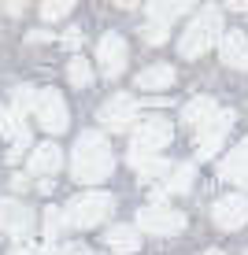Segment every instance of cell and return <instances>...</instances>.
I'll use <instances>...</instances> for the list:
<instances>
[{
    "mask_svg": "<svg viewBox=\"0 0 248 255\" xmlns=\"http://www.w3.org/2000/svg\"><path fill=\"white\" fill-rule=\"evenodd\" d=\"M37 122H41V129H48L52 137L56 133H67V126H70V111H67V104H63V96H59L56 89H41L37 96Z\"/></svg>",
    "mask_w": 248,
    "mask_h": 255,
    "instance_id": "52a82bcc",
    "label": "cell"
},
{
    "mask_svg": "<svg viewBox=\"0 0 248 255\" xmlns=\"http://www.w3.org/2000/svg\"><path fill=\"white\" fill-rule=\"evenodd\" d=\"M130 137H134V152H141V155H156L159 148L171 144L174 129H171V122H167V119H141Z\"/></svg>",
    "mask_w": 248,
    "mask_h": 255,
    "instance_id": "8992f818",
    "label": "cell"
},
{
    "mask_svg": "<svg viewBox=\"0 0 248 255\" xmlns=\"http://www.w3.org/2000/svg\"><path fill=\"white\" fill-rule=\"evenodd\" d=\"M96 119H100L104 129H111V133H134L137 126V100L130 93H115L108 100L100 104V111H96Z\"/></svg>",
    "mask_w": 248,
    "mask_h": 255,
    "instance_id": "277c9868",
    "label": "cell"
},
{
    "mask_svg": "<svg viewBox=\"0 0 248 255\" xmlns=\"http://www.w3.org/2000/svg\"><path fill=\"white\" fill-rule=\"evenodd\" d=\"M33 226V211L22 204V200H0V230L15 241H22Z\"/></svg>",
    "mask_w": 248,
    "mask_h": 255,
    "instance_id": "8fae6325",
    "label": "cell"
},
{
    "mask_svg": "<svg viewBox=\"0 0 248 255\" xmlns=\"http://www.w3.org/2000/svg\"><path fill=\"white\" fill-rule=\"evenodd\" d=\"M41 218H45V241H48V244H52V241H59V233H63L67 226H70L67 211H59V207H48Z\"/></svg>",
    "mask_w": 248,
    "mask_h": 255,
    "instance_id": "cb8c5ba5",
    "label": "cell"
},
{
    "mask_svg": "<svg viewBox=\"0 0 248 255\" xmlns=\"http://www.w3.org/2000/svg\"><path fill=\"white\" fill-rule=\"evenodd\" d=\"M219 178H226V181H234V185L248 189V137L237 148H230V155L219 163Z\"/></svg>",
    "mask_w": 248,
    "mask_h": 255,
    "instance_id": "4fadbf2b",
    "label": "cell"
},
{
    "mask_svg": "<svg viewBox=\"0 0 248 255\" xmlns=\"http://www.w3.org/2000/svg\"><path fill=\"white\" fill-rule=\"evenodd\" d=\"M219 56H223L226 67L248 70V33H245V30H230L226 37L219 41Z\"/></svg>",
    "mask_w": 248,
    "mask_h": 255,
    "instance_id": "5bb4252c",
    "label": "cell"
},
{
    "mask_svg": "<svg viewBox=\"0 0 248 255\" xmlns=\"http://www.w3.org/2000/svg\"><path fill=\"white\" fill-rule=\"evenodd\" d=\"M67 78H70V85H74V89H89V85H93V67L85 63L82 56H70V63H67Z\"/></svg>",
    "mask_w": 248,
    "mask_h": 255,
    "instance_id": "7402d4cb",
    "label": "cell"
},
{
    "mask_svg": "<svg viewBox=\"0 0 248 255\" xmlns=\"http://www.w3.org/2000/svg\"><path fill=\"white\" fill-rule=\"evenodd\" d=\"M37 96H41V89H33V85H15L11 89V108L19 111V115L37 111Z\"/></svg>",
    "mask_w": 248,
    "mask_h": 255,
    "instance_id": "603a6c76",
    "label": "cell"
},
{
    "mask_svg": "<svg viewBox=\"0 0 248 255\" xmlns=\"http://www.w3.org/2000/svg\"><path fill=\"white\" fill-rule=\"evenodd\" d=\"M11 189H30V178H22V174H15V178H11Z\"/></svg>",
    "mask_w": 248,
    "mask_h": 255,
    "instance_id": "4dcf8cb0",
    "label": "cell"
},
{
    "mask_svg": "<svg viewBox=\"0 0 248 255\" xmlns=\"http://www.w3.org/2000/svg\"><path fill=\"white\" fill-rule=\"evenodd\" d=\"M137 230L152 233V237H174V233L185 230V215L163 207V204H148V207L137 211Z\"/></svg>",
    "mask_w": 248,
    "mask_h": 255,
    "instance_id": "5b68a950",
    "label": "cell"
},
{
    "mask_svg": "<svg viewBox=\"0 0 248 255\" xmlns=\"http://www.w3.org/2000/svg\"><path fill=\"white\" fill-rule=\"evenodd\" d=\"M26 41H30V45H45V41H52V33L48 30H30V33H26Z\"/></svg>",
    "mask_w": 248,
    "mask_h": 255,
    "instance_id": "f546056e",
    "label": "cell"
},
{
    "mask_svg": "<svg viewBox=\"0 0 248 255\" xmlns=\"http://www.w3.org/2000/svg\"><path fill=\"white\" fill-rule=\"evenodd\" d=\"M211 218H215V226L219 230H241V226L248 222V200L245 196H223V200H215V207H211Z\"/></svg>",
    "mask_w": 248,
    "mask_h": 255,
    "instance_id": "7c38bea8",
    "label": "cell"
},
{
    "mask_svg": "<svg viewBox=\"0 0 248 255\" xmlns=\"http://www.w3.org/2000/svg\"><path fill=\"white\" fill-rule=\"evenodd\" d=\"M185 11H193L185 0H174V4H163V0H152V4H145V19L148 22H159V26H171L174 19H182Z\"/></svg>",
    "mask_w": 248,
    "mask_h": 255,
    "instance_id": "ffe728a7",
    "label": "cell"
},
{
    "mask_svg": "<svg viewBox=\"0 0 248 255\" xmlns=\"http://www.w3.org/2000/svg\"><path fill=\"white\" fill-rule=\"evenodd\" d=\"M126 59H130V48H126V41H122L119 33H104V37L96 41V63H100V74L108 78V82L126 70Z\"/></svg>",
    "mask_w": 248,
    "mask_h": 255,
    "instance_id": "ba28073f",
    "label": "cell"
},
{
    "mask_svg": "<svg viewBox=\"0 0 248 255\" xmlns=\"http://www.w3.org/2000/svg\"><path fill=\"white\" fill-rule=\"evenodd\" d=\"M126 163H130V170H134L145 185H159V189H163L167 181H171V174H174L171 159H163V155H141V152H134V148L126 152Z\"/></svg>",
    "mask_w": 248,
    "mask_h": 255,
    "instance_id": "9c48e42d",
    "label": "cell"
},
{
    "mask_svg": "<svg viewBox=\"0 0 248 255\" xmlns=\"http://www.w3.org/2000/svg\"><path fill=\"white\" fill-rule=\"evenodd\" d=\"M193 178H197V166H193V163L174 166V174H171V181L163 185V192H167V196H185V192L193 189Z\"/></svg>",
    "mask_w": 248,
    "mask_h": 255,
    "instance_id": "44dd1931",
    "label": "cell"
},
{
    "mask_svg": "<svg viewBox=\"0 0 248 255\" xmlns=\"http://www.w3.org/2000/svg\"><path fill=\"white\" fill-rule=\"evenodd\" d=\"M167 37H171V26H159V22L141 26V41H145V45H163Z\"/></svg>",
    "mask_w": 248,
    "mask_h": 255,
    "instance_id": "484cf974",
    "label": "cell"
},
{
    "mask_svg": "<svg viewBox=\"0 0 248 255\" xmlns=\"http://www.w3.org/2000/svg\"><path fill=\"white\" fill-rule=\"evenodd\" d=\"M37 11H41V19H45V22H59V19H67V11H74V4H70V0H56V4L45 0Z\"/></svg>",
    "mask_w": 248,
    "mask_h": 255,
    "instance_id": "d4e9b609",
    "label": "cell"
},
{
    "mask_svg": "<svg viewBox=\"0 0 248 255\" xmlns=\"http://www.w3.org/2000/svg\"><path fill=\"white\" fill-rule=\"evenodd\" d=\"M30 148V140H19V144L7 148V163H22V152Z\"/></svg>",
    "mask_w": 248,
    "mask_h": 255,
    "instance_id": "f1b7e54d",
    "label": "cell"
},
{
    "mask_svg": "<svg viewBox=\"0 0 248 255\" xmlns=\"http://www.w3.org/2000/svg\"><path fill=\"white\" fill-rule=\"evenodd\" d=\"M0 137H7L11 144H19V140H30L26 115H19L11 104H4V108H0Z\"/></svg>",
    "mask_w": 248,
    "mask_h": 255,
    "instance_id": "d6986e66",
    "label": "cell"
},
{
    "mask_svg": "<svg viewBox=\"0 0 248 255\" xmlns=\"http://www.w3.org/2000/svg\"><path fill=\"white\" fill-rule=\"evenodd\" d=\"M115 155L104 140V129H85L74 144V159H70V174L82 185H100L104 178H111Z\"/></svg>",
    "mask_w": 248,
    "mask_h": 255,
    "instance_id": "6da1fadb",
    "label": "cell"
},
{
    "mask_svg": "<svg viewBox=\"0 0 248 255\" xmlns=\"http://www.w3.org/2000/svg\"><path fill=\"white\" fill-rule=\"evenodd\" d=\"M245 255H248V252H245Z\"/></svg>",
    "mask_w": 248,
    "mask_h": 255,
    "instance_id": "e575fe53",
    "label": "cell"
},
{
    "mask_svg": "<svg viewBox=\"0 0 248 255\" xmlns=\"http://www.w3.org/2000/svg\"><path fill=\"white\" fill-rule=\"evenodd\" d=\"M234 122H237L234 111H219V119L200 129V133H197V159H211V155L223 148V140H226V133H230Z\"/></svg>",
    "mask_w": 248,
    "mask_h": 255,
    "instance_id": "30bf717a",
    "label": "cell"
},
{
    "mask_svg": "<svg viewBox=\"0 0 248 255\" xmlns=\"http://www.w3.org/2000/svg\"><path fill=\"white\" fill-rule=\"evenodd\" d=\"M104 244H108L111 252H119V255H130V252L141 248V233H137V226H111V230L104 233Z\"/></svg>",
    "mask_w": 248,
    "mask_h": 255,
    "instance_id": "ac0fdd59",
    "label": "cell"
},
{
    "mask_svg": "<svg viewBox=\"0 0 248 255\" xmlns=\"http://www.w3.org/2000/svg\"><path fill=\"white\" fill-rule=\"evenodd\" d=\"M63 166V152H59L52 140H45V144H37L30 152V174H37V178H56V170Z\"/></svg>",
    "mask_w": 248,
    "mask_h": 255,
    "instance_id": "9a60e30c",
    "label": "cell"
},
{
    "mask_svg": "<svg viewBox=\"0 0 248 255\" xmlns=\"http://www.w3.org/2000/svg\"><path fill=\"white\" fill-rule=\"evenodd\" d=\"M230 11H237V15H248V4H230Z\"/></svg>",
    "mask_w": 248,
    "mask_h": 255,
    "instance_id": "1f68e13d",
    "label": "cell"
},
{
    "mask_svg": "<svg viewBox=\"0 0 248 255\" xmlns=\"http://www.w3.org/2000/svg\"><path fill=\"white\" fill-rule=\"evenodd\" d=\"M223 37H226L223 33V11L219 7H200V15L185 26V33L178 37V52L185 59H197L208 48H215Z\"/></svg>",
    "mask_w": 248,
    "mask_h": 255,
    "instance_id": "7a4b0ae2",
    "label": "cell"
},
{
    "mask_svg": "<svg viewBox=\"0 0 248 255\" xmlns=\"http://www.w3.org/2000/svg\"><path fill=\"white\" fill-rule=\"evenodd\" d=\"M7 255H37L33 248H15V252H7Z\"/></svg>",
    "mask_w": 248,
    "mask_h": 255,
    "instance_id": "d6a6232c",
    "label": "cell"
},
{
    "mask_svg": "<svg viewBox=\"0 0 248 255\" xmlns=\"http://www.w3.org/2000/svg\"><path fill=\"white\" fill-rule=\"evenodd\" d=\"M204 255H226L223 248H208V252H204Z\"/></svg>",
    "mask_w": 248,
    "mask_h": 255,
    "instance_id": "836d02e7",
    "label": "cell"
},
{
    "mask_svg": "<svg viewBox=\"0 0 248 255\" xmlns=\"http://www.w3.org/2000/svg\"><path fill=\"white\" fill-rule=\"evenodd\" d=\"M215 119H219V104L211 100V96H197V100H189L182 108V122H185V126H193L197 133L204 126H211Z\"/></svg>",
    "mask_w": 248,
    "mask_h": 255,
    "instance_id": "2e32d148",
    "label": "cell"
},
{
    "mask_svg": "<svg viewBox=\"0 0 248 255\" xmlns=\"http://www.w3.org/2000/svg\"><path fill=\"white\" fill-rule=\"evenodd\" d=\"M134 82H137V89H145V93L171 89V85H174V67H171V63H152V67L137 70Z\"/></svg>",
    "mask_w": 248,
    "mask_h": 255,
    "instance_id": "e0dca14e",
    "label": "cell"
},
{
    "mask_svg": "<svg viewBox=\"0 0 248 255\" xmlns=\"http://www.w3.org/2000/svg\"><path fill=\"white\" fill-rule=\"evenodd\" d=\"M59 45H63L67 52H78L85 45V33H82V26H67L63 30V37H59Z\"/></svg>",
    "mask_w": 248,
    "mask_h": 255,
    "instance_id": "4316f807",
    "label": "cell"
},
{
    "mask_svg": "<svg viewBox=\"0 0 248 255\" xmlns=\"http://www.w3.org/2000/svg\"><path fill=\"white\" fill-rule=\"evenodd\" d=\"M48 255H89L85 244H56V248H48Z\"/></svg>",
    "mask_w": 248,
    "mask_h": 255,
    "instance_id": "83f0119b",
    "label": "cell"
},
{
    "mask_svg": "<svg viewBox=\"0 0 248 255\" xmlns=\"http://www.w3.org/2000/svg\"><path fill=\"white\" fill-rule=\"evenodd\" d=\"M111 211H115V200L108 192H82L67 204V218L74 230H96L104 218H111Z\"/></svg>",
    "mask_w": 248,
    "mask_h": 255,
    "instance_id": "3957f363",
    "label": "cell"
}]
</instances>
